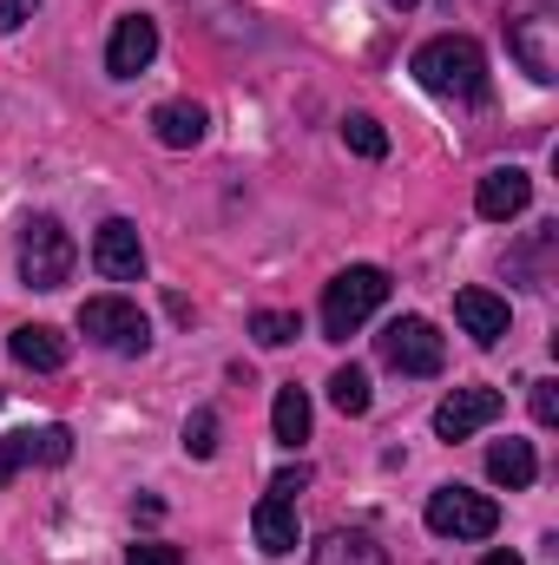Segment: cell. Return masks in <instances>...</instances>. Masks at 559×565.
Segmentation results:
<instances>
[{"label":"cell","mask_w":559,"mask_h":565,"mask_svg":"<svg viewBox=\"0 0 559 565\" xmlns=\"http://www.w3.org/2000/svg\"><path fill=\"white\" fill-rule=\"evenodd\" d=\"M409 73H415L434 99H481V93H487V53H481L467 33H441V40H428Z\"/></svg>","instance_id":"obj_1"},{"label":"cell","mask_w":559,"mask_h":565,"mask_svg":"<svg viewBox=\"0 0 559 565\" xmlns=\"http://www.w3.org/2000/svg\"><path fill=\"white\" fill-rule=\"evenodd\" d=\"M382 302H389V270L349 264L342 277H329V289H323V335H329V342H349Z\"/></svg>","instance_id":"obj_2"},{"label":"cell","mask_w":559,"mask_h":565,"mask_svg":"<svg viewBox=\"0 0 559 565\" xmlns=\"http://www.w3.org/2000/svg\"><path fill=\"white\" fill-rule=\"evenodd\" d=\"M73 264H80L73 231L60 217H27V231H20V282L27 289H60L73 277Z\"/></svg>","instance_id":"obj_3"},{"label":"cell","mask_w":559,"mask_h":565,"mask_svg":"<svg viewBox=\"0 0 559 565\" xmlns=\"http://www.w3.org/2000/svg\"><path fill=\"white\" fill-rule=\"evenodd\" d=\"M80 329L99 349H113V355H145L151 349V322H145L139 302H126V296H86L80 302Z\"/></svg>","instance_id":"obj_4"},{"label":"cell","mask_w":559,"mask_h":565,"mask_svg":"<svg viewBox=\"0 0 559 565\" xmlns=\"http://www.w3.org/2000/svg\"><path fill=\"white\" fill-rule=\"evenodd\" d=\"M376 349H382V362L395 375H441V362H447V342H441V329L428 316H395L376 335Z\"/></svg>","instance_id":"obj_5"},{"label":"cell","mask_w":559,"mask_h":565,"mask_svg":"<svg viewBox=\"0 0 559 565\" xmlns=\"http://www.w3.org/2000/svg\"><path fill=\"white\" fill-rule=\"evenodd\" d=\"M428 526L441 540H487L500 526V507L487 493H474V487H434L428 493Z\"/></svg>","instance_id":"obj_6"},{"label":"cell","mask_w":559,"mask_h":565,"mask_svg":"<svg viewBox=\"0 0 559 565\" xmlns=\"http://www.w3.org/2000/svg\"><path fill=\"white\" fill-rule=\"evenodd\" d=\"M500 415H507V395H500V388H454V395L434 408V434H441V440H467V434L494 427Z\"/></svg>","instance_id":"obj_7"},{"label":"cell","mask_w":559,"mask_h":565,"mask_svg":"<svg viewBox=\"0 0 559 565\" xmlns=\"http://www.w3.org/2000/svg\"><path fill=\"white\" fill-rule=\"evenodd\" d=\"M151 53H158V20L126 13V20L113 26V40H106V73H113V79H139L145 66H151Z\"/></svg>","instance_id":"obj_8"},{"label":"cell","mask_w":559,"mask_h":565,"mask_svg":"<svg viewBox=\"0 0 559 565\" xmlns=\"http://www.w3.org/2000/svg\"><path fill=\"white\" fill-rule=\"evenodd\" d=\"M93 264H99V277H113V282H139L145 277L139 224H126V217L99 224V237H93Z\"/></svg>","instance_id":"obj_9"},{"label":"cell","mask_w":559,"mask_h":565,"mask_svg":"<svg viewBox=\"0 0 559 565\" xmlns=\"http://www.w3.org/2000/svg\"><path fill=\"white\" fill-rule=\"evenodd\" d=\"M553 26H559V20H547V13H520V20L507 26V46H514V60H520V66H527L540 86H553V79H559Z\"/></svg>","instance_id":"obj_10"},{"label":"cell","mask_w":559,"mask_h":565,"mask_svg":"<svg viewBox=\"0 0 559 565\" xmlns=\"http://www.w3.org/2000/svg\"><path fill=\"white\" fill-rule=\"evenodd\" d=\"M527 204H534V178H527L520 164L487 171V178H481V191H474V211H481L487 224H507V217H520Z\"/></svg>","instance_id":"obj_11"},{"label":"cell","mask_w":559,"mask_h":565,"mask_svg":"<svg viewBox=\"0 0 559 565\" xmlns=\"http://www.w3.org/2000/svg\"><path fill=\"white\" fill-rule=\"evenodd\" d=\"M7 349H13V362H20V369H33V375H53V369H66V355H73V335H60L53 322H20V329L7 335Z\"/></svg>","instance_id":"obj_12"},{"label":"cell","mask_w":559,"mask_h":565,"mask_svg":"<svg viewBox=\"0 0 559 565\" xmlns=\"http://www.w3.org/2000/svg\"><path fill=\"white\" fill-rule=\"evenodd\" d=\"M454 316H461V329H467L481 349H494V342L507 335V296H494V289H461V296H454Z\"/></svg>","instance_id":"obj_13"},{"label":"cell","mask_w":559,"mask_h":565,"mask_svg":"<svg viewBox=\"0 0 559 565\" xmlns=\"http://www.w3.org/2000/svg\"><path fill=\"white\" fill-rule=\"evenodd\" d=\"M204 126H211V113L191 106V99H165V106L151 113V139L165 145V151H191V145L204 139Z\"/></svg>","instance_id":"obj_14"},{"label":"cell","mask_w":559,"mask_h":565,"mask_svg":"<svg viewBox=\"0 0 559 565\" xmlns=\"http://www.w3.org/2000/svg\"><path fill=\"white\" fill-rule=\"evenodd\" d=\"M309 565H389V553L376 546V533L336 526V533H323V540L309 546Z\"/></svg>","instance_id":"obj_15"},{"label":"cell","mask_w":559,"mask_h":565,"mask_svg":"<svg viewBox=\"0 0 559 565\" xmlns=\"http://www.w3.org/2000/svg\"><path fill=\"white\" fill-rule=\"evenodd\" d=\"M251 533H257V546L283 559V553H296V500H257V513H251Z\"/></svg>","instance_id":"obj_16"},{"label":"cell","mask_w":559,"mask_h":565,"mask_svg":"<svg viewBox=\"0 0 559 565\" xmlns=\"http://www.w3.org/2000/svg\"><path fill=\"white\" fill-rule=\"evenodd\" d=\"M487 473H494L507 493H520V487H534L540 460H534V447H527V440H514V434H507V440H494V447H487Z\"/></svg>","instance_id":"obj_17"},{"label":"cell","mask_w":559,"mask_h":565,"mask_svg":"<svg viewBox=\"0 0 559 565\" xmlns=\"http://www.w3.org/2000/svg\"><path fill=\"white\" fill-rule=\"evenodd\" d=\"M271 427H277L283 447H303L309 440V395L289 382V388H277V408H271Z\"/></svg>","instance_id":"obj_18"},{"label":"cell","mask_w":559,"mask_h":565,"mask_svg":"<svg viewBox=\"0 0 559 565\" xmlns=\"http://www.w3.org/2000/svg\"><path fill=\"white\" fill-rule=\"evenodd\" d=\"M13 440H20V460H40V467L73 460V434H66V427H27V434H13Z\"/></svg>","instance_id":"obj_19"},{"label":"cell","mask_w":559,"mask_h":565,"mask_svg":"<svg viewBox=\"0 0 559 565\" xmlns=\"http://www.w3.org/2000/svg\"><path fill=\"white\" fill-rule=\"evenodd\" d=\"M329 402H336V415H369V375L349 362V369H336L329 375Z\"/></svg>","instance_id":"obj_20"},{"label":"cell","mask_w":559,"mask_h":565,"mask_svg":"<svg viewBox=\"0 0 559 565\" xmlns=\"http://www.w3.org/2000/svg\"><path fill=\"white\" fill-rule=\"evenodd\" d=\"M342 145H349L356 158H389V132H382V119H369V113H349V119H342Z\"/></svg>","instance_id":"obj_21"},{"label":"cell","mask_w":559,"mask_h":565,"mask_svg":"<svg viewBox=\"0 0 559 565\" xmlns=\"http://www.w3.org/2000/svg\"><path fill=\"white\" fill-rule=\"evenodd\" d=\"M251 335H257L264 349H289V342L303 335V322H296L289 309H257V316H251Z\"/></svg>","instance_id":"obj_22"},{"label":"cell","mask_w":559,"mask_h":565,"mask_svg":"<svg viewBox=\"0 0 559 565\" xmlns=\"http://www.w3.org/2000/svg\"><path fill=\"white\" fill-rule=\"evenodd\" d=\"M184 454H191V460H211V454H218V415H211V408H198V415L184 422Z\"/></svg>","instance_id":"obj_23"},{"label":"cell","mask_w":559,"mask_h":565,"mask_svg":"<svg viewBox=\"0 0 559 565\" xmlns=\"http://www.w3.org/2000/svg\"><path fill=\"white\" fill-rule=\"evenodd\" d=\"M126 565H184V553L165 546V540H139V546L126 553Z\"/></svg>","instance_id":"obj_24"},{"label":"cell","mask_w":559,"mask_h":565,"mask_svg":"<svg viewBox=\"0 0 559 565\" xmlns=\"http://www.w3.org/2000/svg\"><path fill=\"white\" fill-rule=\"evenodd\" d=\"M534 422L540 427L559 422V382H534Z\"/></svg>","instance_id":"obj_25"},{"label":"cell","mask_w":559,"mask_h":565,"mask_svg":"<svg viewBox=\"0 0 559 565\" xmlns=\"http://www.w3.org/2000/svg\"><path fill=\"white\" fill-rule=\"evenodd\" d=\"M40 13V0H0V33H20Z\"/></svg>","instance_id":"obj_26"},{"label":"cell","mask_w":559,"mask_h":565,"mask_svg":"<svg viewBox=\"0 0 559 565\" xmlns=\"http://www.w3.org/2000/svg\"><path fill=\"white\" fill-rule=\"evenodd\" d=\"M303 487H309V467H283L277 480H271V493H277V500H296Z\"/></svg>","instance_id":"obj_27"},{"label":"cell","mask_w":559,"mask_h":565,"mask_svg":"<svg viewBox=\"0 0 559 565\" xmlns=\"http://www.w3.org/2000/svg\"><path fill=\"white\" fill-rule=\"evenodd\" d=\"M13 467H20V440H13V434H7V440H0V487H7V480H13Z\"/></svg>","instance_id":"obj_28"},{"label":"cell","mask_w":559,"mask_h":565,"mask_svg":"<svg viewBox=\"0 0 559 565\" xmlns=\"http://www.w3.org/2000/svg\"><path fill=\"white\" fill-rule=\"evenodd\" d=\"M481 565H527V559H520V553H487Z\"/></svg>","instance_id":"obj_29"},{"label":"cell","mask_w":559,"mask_h":565,"mask_svg":"<svg viewBox=\"0 0 559 565\" xmlns=\"http://www.w3.org/2000/svg\"><path fill=\"white\" fill-rule=\"evenodd\" d=\"M382 7H395V13H409V7H415V0H382Z\"/></svg>","instance_id":"obj_30"}]
</instances>
